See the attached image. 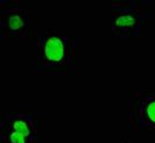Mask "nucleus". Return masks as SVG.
Returning <instances> with one entry per match:
<instances>
[{"mask_svg":"<svg viewBox=\"0 0 155 143\" xmlns=\"http://www.w3.org/2000/svg\"><path fill=\"white\" fill-rule=\"evenodd\" d=\"M23 22L22 17L18 14H13L8 17V27L12 29V30H19L23 27Z\"/></svg>","mask_w":155,"mask_h":143,"instance_id":"obj_2","label":"nucleus"},{"mask_svg":"<svg viewBox=\"0 0 155 143\" xmlns=\"http://www.w3.org/2000/svg\"><path fill=\"white\" fill-rule=\"evenodd\" d=\"M9 140L12 143H26V136H23L18 132H13L9 136Z\"/></svg>","mask_w":155,"mask_h":143,"instance_id":"obj_5","label":"nucleus"},{"mask_svg":"<svg viewBox=\"0 0 155 143\" xmlns=\"http://www.w3.org/2000/svg\"><path fill=\"white\" fill-rule=\"evenodd\" d=\"M135 24V17L132 15H120L117 17V27H132Z\"/></svg>","mask_w":155,"mask_h":143,"instance_id":"obj_3","label":"nucleus"},{"mask_svg":"<svg viewBox=\"0 0 155 143\" xmlns=\"http://www.w3.org/2000/svg\"><path fill=\"white\" fill-rule=\"evenodd\" d=\"M146 113H147L148 119L155 123V101L148 103L147 108H146Z\"/></svg>","mask_w":155,"mask_h":143,"instance_id":"obj_6","label":"nucleus"},{"mask_svg":"<svg viewBox=\"0 0 155 143\" xmlns=\"http://www.w3.org/2000/svg\"><path fill=\"white\" fill-rule=\"evenodd\" d=\"M45 56L50 62H60L64 57V43L63 41L57 36H51L46 41L45 43Z\"/></svg>","mask_w":155,"mask_h":143,"instance_id":"obj_1","label":"nucleus"},{"mask_svg":"<svg viewBox=\"0 0 155 143\" xmlns=\"http://www.w3.org/2000/svg\"><path fill=\"white\" fill-rule=\"evenodd\" d=\"M13 129H14V132H18V133H20V134H22L23 136H29L31 134V132H29V127H28V125L22 121V120H16L15 122L13 123Z\"/></svg>","mask_w":155,"mask_h":143,"instance_id":"obj_4","label":"nucleus"}]
</instances>
